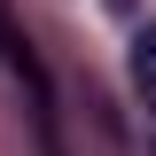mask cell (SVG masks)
<instances>
[{"mask_svg": "<svg viewBox=\"0 0 156 156\" xmlns=\"http://www.w3.org/2000/svg\"><path fill=\"white\" fill-rule=\"evenodd\" d=\"M133 94H140V125H148V148H156V23L133 31Z\"/></svg>", "mask_w": 156, "mask_h": 156, "instance_id": "cell-2", "label": "cell"}, {"mask_svg": "<svg viewBox=\"0 0 156 156\" xmlns=\"http://www.w3.org/2000/svg\"><path fill=\"white\" fill-rule=\"evenodd\" d=\"M109 8H133V0H109Z\"/></svg>", "mask_w": 156, "mask_h": 156, "instance_id": "cell-3", "label": "cell"}, {"mask_svg": "<svg viewBox=\"0 0 156 156\" xmlns=\"http://www.w3.org/2000/svg\"><path fill=\"white\" fill-rule=\"evenodd\" d=\"M0 47H8V70H16V94H23V117H31L39 156H70V140H62V101H55V78H47L39 47L31 39H0Z\"/></svg>", "mask_w": 156, "mask_h": 156, "instance_id": "cell-1", "label": "cell"}]
</instances>
